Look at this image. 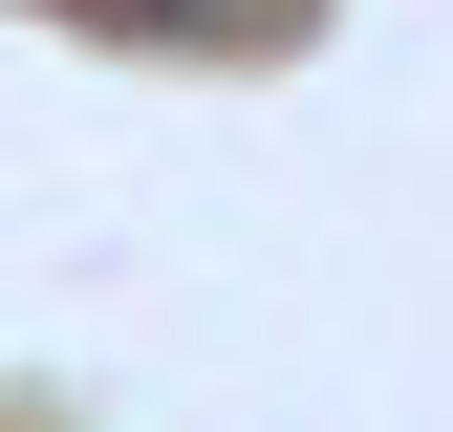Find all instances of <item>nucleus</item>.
Returning a JSON list of instances; mask_svg holds the SVG:
<instances>
[{"instance_id":"nucleus-1","label":"nucleus","mask_w":453,"mask_h":432,"mask_svg":"<svg viewBox=\"0 0 453 432\" xmlns=\"http://www.w3.org/2000/svg\"><path fill=\"white\" fill-rule=\"evenodd\" d=\"M65 22H151V43H216V22H259V0H65Z\"/></svg>"}]
</instances>
